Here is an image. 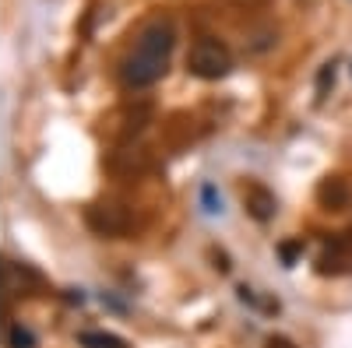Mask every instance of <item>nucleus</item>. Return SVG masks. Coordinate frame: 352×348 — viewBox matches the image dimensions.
Wrapping results in <instances>:
<instances>
[{"label": "nucleus", "mask_w": 352, "mask_h": 348, "mask_svg": "<svg viewBox=\"0 0 352 348\" xmlns=\"http://www.w3.org/2000/svg\"><path fill=\"white\" fill-rule=\"evenodd\" d=\"M328 84H335V64H324V71H320V78H317V92L324 95Z\"/></svg>", "instance_id": "obj_11"}, {"label": "nucleus", "mask_w": 352, "mask_h": 348, "mask_svg": "<svg viewBox=\"0 0 352 348\" xmlns=\"http://www.w3.org/2000/svg\"><path fill=\"white\" fill-rule=\"evenodd\" d=\"M201 208L208 211V215H222V194L215 183H204L201 187Z\"/></svg>", "instance_id": "obj_8"}, {"label": "nucleus", "mask_w": 352, "mask_h": 348, "mask_svg": "<svg viewBox=\"0 0 352 348\" xmlns=\"http://www.w3.org/2000/svg\"><path fill=\"white\" fill-rule=\"evenodd\" d=\"M278 253H282V260H285V268H292V264H296V257L303 253V240L282 243V246H278Z\"/></svg>", "instance_id": "obj_10"}, {"label": "nucleus", "mask_w": 352, "mask_h": 348, "mask_svg": "<svg viewBox=\"0 0 352 348\" xmlns=\"http://www.w3.org/2000/svg\"><path fill=\"white\" fill-rule=\"evenodd\" d=\"M176 46V28L169 18H155L141 28V36L134 49L127 53V60L120 67V78L127 89H148L169 71V56Z\"/></svg>", "instance_id": "obj_1"}, {"label": "nucleus", "mask_w": 352, "mask_h": 348, "mask_svg": "<svg viewBox=\"0 0 352 348\" xmlns=\"http://www.w3.org/2000/svg\"><path fill=\"white\" fill-rule=\"evenodd\" d=\"M243 205H247V215H250L254 222H268V218H275V211H278L275 194L264 187V183H247V187H243Z\"/></svg>", "instance_id": "obj_5"}, {"label": "nucleus", "mask_w": 352, "mask_h": 348, "mask_svg": "<svg viewBox=\"0 0 352 348\" xmlns=\"http://www.w3.org/2000/svg\"><path fill=\"white\" fill-rule=\"evenodd\" d=\"M264 348H296V341L285 338V334H272L268 341H264Z\"/></svg>", "instance_id": "obj_12"}, {"label": "nucleus", "mask_w": 352, "mask_h": 348, "mask_svg": "<svg viewBox=\"0 0 352 348\" xmlns=\"http://www.w3.org/2000/svg\"><path fill=\"white\" fill-rule=\"evenodd\" d=\"M317 200H320V208H328V211H345L352 205V187L342 176H328L317 187Z\"/></svg>", "instance_id": "obj_6"}, {"label": "nucleus", "mask_w": 352, "mask_h": 348, "mask_svg": "<svg viewBox=\"0 0 352 348\" xmlns=\"http://www.w3.org/2000/svg\"><path fill=\"white\" fill-rule=\"evenodd\" d=\"M187 71L194 78H201V81H219V78H226L232 71V53H229V46L222 39L201 36L190 46V53H187Z\"/></svg>", "instance_id": "obj_2"}, {"label": "nucleus", "mask_w": 352, "mask_h": 348, "mask_svg": "<svg viewBox=\"0 0 352 348\" xmlns=\"http://www.w3.org/2000/svg\"><path fill=\"white\" fill-rule=\"evenodd\" d=\"M88 229L99 232V236L120 240V236H127V232L134 229V215L124 205H92L88 208Z\"/></svg>", "instance_id": "obj_3"}, {"label": "nucleus", "mask_w": 352, "mask_h": 348, "mask_svg": "<svg viewBox=\"0 0 352 348\" xmlns=\"http://www.w3.org/2000/svg\"><path fill=\"white\" fill-rule=\"evenodd\" d=\"M8 345H11V348H32V345H36V334L28 331V327H21V324H14V327L8 331Z\"/></svg>", "instance_id": "obj_9"}, {"label": "nucleus", "mask_w": 352, "mask_h": 348, "mask_svg": "<svg viewBox=\"0 0 352 348\" xmlns=\"http://www.w3.org/2000/svg\"><path fill=\"white\" fill-rule=\"evenodd\" d=\"M78 341H81L85 348H127L124 338L106 334V331H85V334H78Z\"/></svg>", "instance_id": "obj_7"}, {"label": "nucleus", "mask_w": 352, "mask_h": 348, "mask_svg": "<svg viewBox=\"0 0 352 348\" xmlns=\"http://www.w3.org/2000/svg\"><path fill=\"white\" fill-rule=\"evenodd\" d=\"M317 271L320 275H345V271H352V229L338 232V236L324 246V253H320V260H317Z\"/></svg>", "instance_id": "obj_4"}]
</instances>
